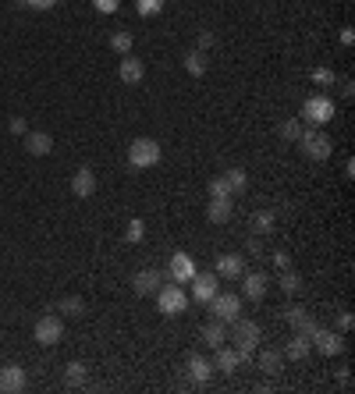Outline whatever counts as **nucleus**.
Returning a JSON list of instances; mask_svg holds the SVG:
<instances>
[{
  "mask_svg": "<svg viewBox=\"0 0 355 394\" xmlns=\"http://www.w3.org/2000/svg\"><path fill=\"white\" fill-rule=\"evenodd\" d=\"M227 327H231V337H234V352H239V355H242V362H246V359L260 348V337H263L260 323H256V320H242V316H239V320H231Z\"/></svg>",
  "mask_w": 355,
  "mask_h": 394,
  "instance_id": "1",
  "label": "nucleus"
},
{
  "mask_svg": "<svg viewBox=\"0 0 355 394\" xmlns=\"http://www.w3.org/2000/svg\"><path fill=\"white\" fill-rule=\"evenodd\" d=\"M163 160V149H160V142H153V139H135L132 146H128V163H132V171H149V167H156Z\"/></svg>",
  "mask_w": 355,
  "mask_h": 394,
  "instance_id": "2",
  "label": "nucleus"
},
{
  "mask_svg": "<svg viewBox=\"0 0 355 394\" xmlns=\"http://www.w3.org/2000/svg\"><path fill=\"white\" fill-rule=\"evenodd\" d=\"M302 121L306 125H316V128H323V125H330L334 121V100L330 96H306V103H302Z\"/></svg>",
  "mask_w": 355,
  "mask_h": 394,
  "instance_id": "3",
  "label": "nucleus"
},
{
  "mask_svg": "<svg viewBox=\"0 0 355 394\" xmlns=\"http://www.w3.org/2000/svg\"><path fill=\"white\" fill-rule=\"evenodd\" d=\"M156 306H160L163 316H182L189 309V292L182 285H167V288L156 292Z\"/></svg>",
  "mask_w": 355,
  "mask_h": 394,
  "instance_id": "4",
  "label": "nucleus"
},
{
  "mask_svg": "<svg viewBox=\"0 0 355 394\" xmlns=\"http://www.w3.org/2000/svg\"><path fill=\"white\" fill-rule=\"evenodd\" d=\"M206 306H210L213 320H220V323H231L242 316V295H231V292H217Z\"/></svg>",
  "mask_w": 355,
  "mask_h": 394,
  "instance_id": "5",
  "label": "nucleus"
},
{
  "mask_svg": "<svg viewBox=\"0 0 355 394\" xmlns=\"http://www.w3.org/2000/svg\"><path fill=\"white\" fill-rule=\"evenodd\" d=\"M299 149H302L309 160H327V156L334 153V142H330V135H327V132L306 128V132H302V139H299Z\"/></svg>",
  "mask_w": 355,
  "mask_h": 394,
  "instance_id": "6",
  "label": "nucleus"
},
{
  "mask_svg": "<svg viewBox=\"0 0 355 394\" xmlns=\"http://www.w3.org/2000/svg\"><path fill=\"white\" fill-rule=\"evenodd\" d=\"M32 334H36V341H39L43 348H53V345H61V337H65V323L57 320L53 313H46V316L36 320Z\"/></svg>",
  "mask_w": 355,
  "mask_h": 394,
  "instance_id": "7",
  "label": "nucleus"
},
{
  "mask_svg": "<svg viewBox=\"0 0 355 394\" xmlns=\"http://www.w3.org/2000/svg\"><path fill=\"white\" fill-rule=\"evenodd\" d=\"M309 341H313V348L320 352V355H327V359H334V355H344V334H334V330H316L313 337H309Z\"/></svg>",
  "mask_w": 355,
  "mask_h": 394,
  "instance_id": "8",
  "label": "nucleus"
},
{
  "mask_svg": "<svg viewBox=\"0 0 355 394\" xmlns=\"http://www.w3.org/2000/svg\"><path fill=\"white\" fill-rule=\"evenodd\" d=\"M167 277L174 280V285H189V280L196 277V259L189 252H174L170 266H167Z\"/></svg>",
  "mask_w": 355,
  "mask_h": 394,
  "instance_id": "9",
  "label": "nucleus"
},
{
  "mask_svg": "<svg viewBox=\"0 0 355 394\" xmlns=\"http://www.w3.org/2000/svg\"><path fill=\"white\" fill-rule=\"evenodd\" d=\"M217 280H220V277H217L213 270H210V273H199V270H196V277L189 280V285H192V299H196L199 306H206V302H210V299L220 292V285H217Z\"/></svg>",
  "mask_w": 355,
  "mask_h": 394,
  "instance_id": "10",
  "label": "nucleus"
},
{
  "mask_svg": "<svg viewBox=\"0 0 355 394\" xmlns=\"http://www.w3.org/2000/svg\"><path fill=\"white\" fill-rule=\"evenodd\" d=\"M213 273L224 277V280H239V277L246 273V256H239V252H220Z\"/></svg>",
  "mask_w": 355,
  "mask_h": 394,
  "instance_id": "11",
  "label": "nucleus"
},
{
  "mask_svg": "<svg viewBox=\"0 0 355 394\" xmlns=\"http://www.w3.org/2000/svg\"><path fill=\"white\" fill-rule=\"evenodd\" d=\"M132 288H135V295H156L163 288V273L156 266H146L132 277Z\"/></svg>",
  "mask_w": 355,
  "mask_h": 394,
  "instance_id": "12",
  "label": "nucleus"
},
{
  "mask_svg": "<svg viewBox=\"0 0 355 394\" xmlns=\"http://www.w3.org/2000/svg\"><path fill=\"white\" fill-rule=\"evenodd\" d=\"M239 280H242V299H249V302H260V299L267 295V288H270V277H267V273H260V270L242 273Z\"/></svg>",
  "mask_w": 355,
  "mask_h": 394,
  "instance_id": "13",
  "label": "nucleus"
},
{
  "mask_svg": "<svg viewBox=\"0 0 355 394\" xmlns=\"http://www.w3.org/2000/svg\"><path fill=\"white\" fill-rule=\"evenodd\" d=\"M284 320L291 323V330H295V334H306V337H313V334L320 330V323H316L302 306H288V309H284Z\"/></svg>",
  "mask_w": 355,
  "mask_h": 394,
  "instance_id": "14",
  "label": "nucleus"
},
{
  "mask_svg": "<svg viewBox=\"0 0 355 394\" xmlns=\"http://www.w3.org/2000/svg\"><path fill=\"white\" fill-rule=\"evenodd\" d=\"M25 383H29V376H25V369L18 362L0 366V390L4 394H18V390H25Z\"/></svg>",
  "mask_w": 355,
  "mask_h": 394,
  "instance_id": "15",
  "label": "nucleus"
},
{
  "mask_svg": "<svg viewBox=\"0 0 355 394\" xmlns=\"http://www.w3.org/2000/svg\"><path fill=\"white\" fill-rule=\"evenodd\" d=\"M117 79H121L125 86H139L146 79V64L139 57H132V53H125L121 57V68H117Z\"/></svg>",
  "mask_w": 355,
  "mask_h": 394,
  "instance_id": "16",
  "label": "nucleus"
},
{
  "mask_svg": "<svg viewBox=\"0 0 355 394\" xmlns=\"http://www.w3.org/2000/svg\"><path fill=\"white\" fill-rule=\"evenodd\" d=\"M185 366H189V376H192V383H196V387H206V383H210V376L217 373V369H213V362H210V359H203V355H196V352L185 359Z\"/></svg>",
  "mask_w": 355,
  "mask_h": 394,
  "instance_id": "17",
  "label": "nucleus"
},
{
  "mask_svg": "<svg viewBox=\"0 0 355 394\" xmlns=\"http://www.w3.org/2000/svg\"><path fill=\"white\" fill-rule=\"evenodd\" d=\"M213 369H220V373H234V369H239L242 366V355L239 352H234L231 345H220V348H213Z\"/></svg>",
  "mask_w": 355,
  "mask_h": 394,
  "instance_id": "18",
  "label": "nucleus"
},
{
  "mask_svg": "<svg viewBox=\"0 0 355 394\" xmlns=\"http://www.w3.org/2000/svg\"><path fill=\"white\" fill-rule=\"evenodd\" d=\"M72 192H75L79 199H93V192H96V175L89 171V167H79V171H75Z\"/></svg>",
  "mask_w": 355,
  "mask_h": 394,
  "instance_id": "19",
  "label": "nucleus"
},
{
  "mask_svg": "<svg viewBox=\"0 0 355 394\" xmlns=\"http://www.w3.org/2000/svg\"><path fill=\"white\" fill-rule=\"evenodd\" d=\"M231 213H234V199H210V206H206V220L217 224V228L231 220Z\"/></svg>",
  "mask_w": 355,
  "mask_h": 394,
  "instance_id": "20",
  "label": "nucleus"
},
{
  "mask_svg": "<svg viewBox=\"0 0 355 394\" xmlns=\"http://www.w3.org/2000/svg\"><path fill=\"white\" fill-rule=\"evenodd\" d=\"M309 352H313V341H309L306 334H295L291 341L284 345V359H291V362H302Z\"/></svg>",
  "mask_w": 355,
  "mask_h": 394,
  "instance_id": "21",
  "label": "nucleus"
},
{
  "mask_svg": "<svg viewBox=\"0 0 355 394\" xmlns=\"http://www.w3.org/2000/svg\"><path fill=\"white\" fill-rule=\"evenodd\" d=\"M22 142H25V149H29L32 156H46V153L53 149V139H50L46 132H25Z\"/></svg>",
  "mask_w": 355,
  "mask_h": 394,
  "instance_id": "22",
  "label": "nucleus"
},
{
  "mask_svg": "<svg viewBox=\"0 0 355 394\" xmlns=\"http://www.w3.org/2000/svg\"><path fill=\"white\" fill-rule=\"evenodd\" d=\"M249 228H253V235H270L277 228V213L274 210H256L249 217Z\"/></svg>",
  "mask_w": 355,
  "mask_h": 394,
  "instance_id": "23",
  "label": "nucleus"
},
{
  "mask_svg": "<svg viewBox=\"0 0 355 394\" xmlns=\"http://www.w3.org/2000/svg\"><path fill=\"white\" fill-rule=\"evenodd\" d=\"M224 341H227V323L210 320V323L203 327V345H206V348H220Z\"/></svg>",
  "mask_w": 355,
  "mask_h": 394,
  "instance_id": "24",
  "label": "nucleus"
},
{
  "mask_svg": "<svg viewBox=\"0 0 355 394\" xmlns=\"http://www.w3.org/2000/svg\"><path fill=\"white\" fill-rule=\"evenodd\" d=\"M260 369H263L267 376H281V369H284V352L263 348V352H260Z\"/></svg>",
  "mask_w": 355,
  "mask_h": 394,
  "instance_id": "25",
  "label": "nucleus"
},
{
  "mask_svg": "<svg viewBox=\"0 0 355 394\" xmlns=\"http://www.w3.org/2000/svg\"><path fill=\"white\" fill-rule=\"evenodd\" d=\"M224 182H227L231 196H246L249 192V175L242 171V167H231V171H224Z\"/></svg>",
  "mask_w": 355,
  "mask_h": 394,
  "instance_id": "26",
  "label": "nucleus"
},
{
  "mask_svg": "<svg viewBox=\"0 0 355 394\" xmlns=\"http://www.w3.org/2000/svg\"><path fill=\"white\" fill-rule=\"evenodd\" d=\"M182 64H185V72H189L192 79H203V75H206V68H210V61H206V53H203V50H189Z\"/></svg>",
  "mask_w": 355,
  "mask_h": 394,
  "instance_id": "27",
  "label": "nucleus"
},
{
  "mask_svg": "<svg viewBox=\"0 0 355 394\" xmlns=\"http://www.w3.org/2000/svg\"><path fill=\"white\" fill-rule=\"evenodd\" d=\"M277 285H281V292H284V295H299V292H302V277L288 266V270H281Z\"/></svg>",
  "mask_w": 355,
  "mask_h": 394,
  "instance_id": "28",
  "label": "nucleus"
},
{
  "mask_svg": "<svg viewBox=\"0 0 355 394\" xmlns=\"http://www.w3.org/2000/svg\"><path fill=\"white\" fill-rule=\"evenodd\" d=\"M132 46H135L132 32H114V36H110V50L121 53V57H125V53H132Z\"/></svg>",
  "mask_w": 355,
  "mask_h": 394,
  "instance_id": "29",
  "label": "nucleus"
},
{
  "mask_svg": "<svg viewBox=\"0 0 355 394\" xmlns=\"http://www.w3.org/2000/svg\"><path fill=\"white\" fill-rule=\"evenodd\" d=\"M302 132H306V128H302V121H299V118H291V121H284V125H281V139H284V142H299V139H302Z\"/></svg>",
  "mask_w": 355,
  "mask_h": 394,
  "instance_id": "30",
  "label": "nucleus"
},
{
  "mask_svg": "<svg viewBox=\"0 0 355 394\" xmlns=\"http://www.w3.org/2000/svg\"><path fill=\"white\" fill-rule=\"evenodd\" d=\"M142 238H146V224H142L139 217H135V220H128V228H125V242H128V245H139Z\"/></svg>",
  "mask_w": 355,
  "mask_h": 394,
  "instance_id": "31",
  "label": "nucleus"
},
{
  "mask_svg": "<svg viewBox=\"0 0 355 394\" xmlns=\"http://www.w3.org/2000/svg\"><path fill=\"white\" fill-rule=\"evenodd\" d=\"M210 199H234L231 196V189H227V182H224V175H217V178H210Z\"/></svg>",
  "mask_w": 355,
  "mask_h": 394,
  "instance_id": "32",
  "label": "nucleus"
},
{
  "mask_svg": "<svg viewBox=\"0 0 355 394\" xmlns=\"http://www.w3.org/2000/svg\"><path fill=\"white\" fill-rule=\"evenodd\" d=\"M163 4H167V0H135V11H139L142 18H153V15L163 11Z\"/></svg>",
  "mask_w": 355,
  "mask_h": 394,
  "instance_id": "33",
  "label": "nucleus"
},
{
  "mask_svg": "<svg viewBox=\"0 0 355 394\" xmlns=\"http://www.w3.org/2000/svg\"><path fill=\"white\" fill-rule=\"evenodd\" d=\"M61 313H68V316H82L86 313V302L79 299V295H68V299H61V306H57Z\"/></svg>",
  "mask_w": 355,
  "mask_h": 394,
  "instance_id": "34",
  "label": "nucleus"
},
{
  "mask_svg": "<svg viewBox=\"0 0 355 394\" xmlns=\"http://www.w3.org/2000/svg\"><path fill=\"white\" fill-rule=\"evenodd\" d=\"M65 380H68V387H82L86 383V366L82 362H72L68 373H65Z\"/></svg>",
  "mask_w": 355,
  "mask_h": 394,
  "instance_id": "35",
  "label": "nucleus"
},
{
  "mask_svg": "<svg viewBox=\"0 0 355 394\" xmlns=\"http://www.w3.org/2000/svg\"><path fill=\"white\" fill-rule=\"evenodd\" d=\"M309 79H313L316 86H334V82H337L334 68H313V72H309Z\"/></svg>",
  "mask_w": 355,
  "mask_h": 394,
  "instance_id": "36",
  "label": "nucleus"
},
{
  "mask_svg": "<svg viewBox=\"0 0 355 394\" xmlns=\"http://www.w3.org/2000/svg\"><path fill=\"white\" fill-rule=\"evenodd\" d=\"M93 8H96L100 15H114L117 8H121V0H93Z\"/></svg>",
  "mask_w": 355,
  "mask_h": 394,
  "instance_id": "37",
  "label": "nucleus"
},
{
  "mask_svg": "<svg viewBox=\"0 0 355 394\" xmlns=\"http://www.w3.org/2000/svg\"><path fill=\"white\" fill-rule=\"evenodd\" d=\"M270 259H274V266H277V270H288V266H291V256H288L284 249H277V252H270Z\"/></svg>",
  "mask_w": 355,
  "mask_h": 394,
  "instance_id": "38",
  "label": "nucleus"
},
{
  "mask_svg": "<svg viewBox=\"0 0 355 394\" xmlns=\"http://www.w3.org/2000/svg\"><path fill=\"white\" fill-rule=\"evenodd\" d=\"M29 8H36V11H50V8H57L61 0H25Z\"/></svg>",
  "mask_w": 355,
  "mask_h": 394,
  "instance_id": "39",
  "label": "nucleus"
},
{
  "mask_svg": "<svg viewBox=\"0 0 355 394\" xmlns=\"http://www.w3.org/2000/svg\"><path fill=\"white\" fill-rule=\"evenodd\" d=\"M8 128H11V135H25V132H29L25 118H11V125H8Z\"/></svg>",
  "mask_w": 355,
  "mask_h": 394,
  "instance_id": "40",
  "label": "nucleus"
},
{
  "mask_svg": "<svg viewBox=\"0 0 355 394\" xmlns=\"http://www.w3.org/2000/svg\"><path fill=\"white\" fill-rule=\"evenodd\" d=\"M246 249H249V256H263V245H260V235H253V238L246 242Z\"/></svg>",
  "mask_w": 355,
  "mask_h": 394,
  "instance_id": "41",
  "label": "nucleus"
},
{
  "mask_svg": "<svg viewBox=\"0 0 355 394\" xmlns=\"http://www.w3.org/2000/svg\"><path fill=\"white\" fill-rule=\"evenodd\" d=\"M217 39H213V32H199V50H210Z\"/></svg>",
  "mask_w": 355,
  "mask_h": 394,
  "instance_id": "42",
  "label": "nucleus"
},
{
  "mask_svg": "<svg viewBox=\"0 0 355 394\" xmlns=\"http://www.w3.org/2000/svg\"><path fill=\"white\" fill-rule=\"evenodd\" d=\"M337 327H341V334H348L351 330V313H341L337 316Z\"/></svg>",
  "mask_w": 355,
  "mask_h": 394,
  "instance_id": "43",
  "label": "nucleus"
},
{
  "mask_svg": "<svg viewBox=\"0 0 355 394\" xmlns=\"http://www.w3.org/2000/svg\"><path fill=\"white\" fill-rule=\"evenodd\" d=\"M341 43L351 46V43H355V32H351V29H341Z\"/></svg>",
  "mask_w": 355,
  "mask_h": 394,
  "instance_id": "44",
  "label": "nucleus"
},
{
  "mask_svg": "<svg viewBox=\"0 0 355 394\" xmlns=\"http://www.w3.org/2000/svg\"><path fill=\"white\" fill-rule=\"evenodd\" d=\"M337 380H341V387H344V390L351 387V376H348V369H341V373H337Z\"/></svg>",
  "mask_w": 355,
  "mask_h": 394,
  "instance_id": "45",
  "label": "nucleus"
}]
</instances>
